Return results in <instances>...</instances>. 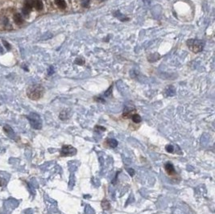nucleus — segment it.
<instances>
[{"instance_id":"obj_1","label":"nucleus","mask_w":215,"mask_h":214,"mask_svg":"<svg viewBox=\"0 0 215 214\" xmlns=\"http://www.w3.org/2000/svg\"><path fill=\"white\" fill-rule=\"evenodd\" d=\"M44 93V88L40 85H33L27 90V95L31 100L37 101L43 97Z\"/></svg>"},{"instance_id":"obj_2","label":"nucleus","mask_w":215,"mask_h":214,"mask_svg":"<svg viewBox=\"0 0 215 214\" xmlns=\"http://www.w3.org/2000/svg\"><path fill=\"white\" fill-rule=\"evenodd\" d=\"M186 44L188 48L194 53H197L202 51V49L204 48V46H205V42L200 39H190L187 40Z\"/></svg>"},{"instance_id":"obj_3","label":"nucleus","mask_w":215,"mask_h":214,"mask_svg":"<svg viewBox=\"0 0 215 214\" xmlns=\"http://www.w3.org/2000/svg\"><path fill=\"white\" fill-rule=\"evenodd\" d=\"M27 118L30 122V124L32 128L36 130L41 129V127H42V120H41L39 114L36 113H31Z\"/></svg>"},{"instance_id":"obj_4","label":"nucleus","mask_w":215,"mask_h":214,"mask_svg":"<svg viewBox=\"0 0 215 214\" xmlns=\"http://www.w3.org/2000/svg\"><path fill=\"white\" fill-rule=\"evenodd\" d=\"M61 156L67 157V156H73L77 154V150L75 147L71 145H64L61 150Z\"/></svg>"},{"instance_id":"obj_5","label":"nucleus","mask_w":215,"mask_h":214,"mask_svg":"<svg viewBox=\"0 0 215 214\" xmlns=\"http://www.w3.org/2000/svg\"><path fill=\"white\" fill-rule=\"evenodd\" d=\"M164 170H165V171H166V173L168 174V176L172 177V178L178 177V174L177 173V171H176L174 167H173V165H172L171 163L168 162L167 163H165Z\"/></svg>"},{"instance_id":"obj_6","label":"nucleus","mask_w":215,"mask_h":214,"mask_svg":"<svg viewBox=\"0 0 215 214\" xmlns=\"http://www.w3.org/2000/svg\"><path fill=\"white\" fill-rule=\"evenodd\" d=\"M105 143V146H109V147H111V148H115L117 146H118V141L115 140L114 138H107L106 140L104 142Z\"/></svg>"},{"instance_id":"obj_7","label":"nucleus","mask_w":215,"mask_h":214,"mask_svg":"<svg viewBox=\"0 0 215 214\" xmlns=\"http://www.w3.org/2000/svg\"><path fill=\"white\" fill-rule=\"evenodd\" d=\"M114 16H115V17H116L118 19H119V20H121V21H127L129 19L127 18V17H126L125 15H123L120 11H115V12H114Z\"/></svg>"},{"instance_id":"obj_8","label":"nucleus","mask_w":215,"mask_h":214,"mask_svg":"<svg viewBox=\"0 0 215 214\" xmlns=\"http://www.w3.org/2000/svg\"><path fill=\"white\" fill-rule=\"evenodd\" d=\"M34 7L38 11H41L44 7V4L41 0H34Z\"/></svg>"},{"instance_id":"obj_9","label":"nucleus","mask_w":215,"mask_h":214,"mask_svg":"<svg viewBox=\"0 0 215 214\" xmlns=\"http://www.w3.org/2000/svg\"><path fill=\"white\" fill-rule=\"evenodd\" d=\"M14 21L16 24L20 25V24H22L23 23V19L22 18V16L19 14H15L14 15Z\"/></svg>"},{"instance_id":"obj_10","label":"nucleus","mask_w":215,"mask_h":214,"mask_svg":"<svg viewBox=\"0 0 215 214\" xmlns=\"http://www.w3.org/2000/svg\"><path fill=\"white\" fill-rule=\"evenodd\" d=\"M131 118L132 121H133V122L136 123V124H138V123H139V122H141V121H142L141 117H140V115L138 114V113L132 114V116Z\"/></svg>"},{"instance_id":"obj_11","label":"nucleus","mask_w":215,"mask_h":214,"mask_svg":"<svg viewBox=\"0 0 215 214\" xmlns=\"http://www.w3.org/2000/svg\"><path fill=\"white\" fill-rule=\"evenodd\" d=\"M3 130H4V132L9 136L11 138H13L12 137V135H14V132H13V130L9 126H5L3 127Z\"/></svg>"},{"instance_id":"obj_12","label":"nucleus","mask_w":215,"mask_h":214,"mask_svg":"<svg viewBox=\"0 0 215 214\" xmlns=\"http://www.w3.org/2000/svg\"><path fill=\"white\" fill-rule=\"evenodd\" d=\"M160 58V56L158 53H154V54H152L151 56H149V57H148V61L150 62H155L156 61H158Z\"/></svg>"},{"instance_id":"obj_13","label":"nucleus","mask_w":215,"mask_h":214,"mask_svg":"<svg viewBox=\"0 0 215 214\" xmlns=\"http://www.w3.org/2000/svg\"><path fill=\"white\" fill-rule=\"evenodd\" d=\"M101 205H102V209L104 210H109L110 209V202L107 200H106V199H104L102 201Z\"/></svg>"},{"instance_id":"obj_14","label":"nucleus","mask_w":215,"mask_h":214,"mask_svg":"<svg viewBox=\"0 0 215 214\" xmlns=\"http://www.w3.org/2000/svg\"><path fill=\"white\" fill-rule=\"evenodd\" d=\"M55 3L61 9H64V8H66V6H67L64 0H55Z\"/></svg>"},{"instance_id":"obj_15","label":"nucleus","mask_w":215,"mask_h":214,"mask_svg":"<svg viewBox=\"0 0 215 214\" xmlns=\"http://www.w3.org/2000/svg\"><path fill=\"white\" fill-rule=\"evenodd\" d=\"M165 93H166L167 96H173V95H175V93H176L175 89H174V88H173L172 86L168 87L166 89V91H165Z\"/></svg>"},{"instance_id":"obj_16","label":"nucleus","mask_w":215,"mask_h":214,"mask_svg":"<svg viewBox=\"0 0 215 214\" xmlns=\"http://www.w3.org/2000/svg\"><path fill=\"white\" fill-rule=\"evenodd\" d=\"M24 6L28 8V9L31 10L32 7H34V0H26Z\"/></svg>"},{"instance_id":"obj_17","label":"nucleus","mask_w":215,"mask_h":214,"mask_svg":"<svg viewBox=\"0 0 215 214\" xmlns=\"http://www.w3.org/2000/svg\"><path fill=\"white\" fill-rule=\"evenodd\" d=\"M60 119L61 120H65V119H67L68 118V114H67V112H66L65 110L62 111L61 113H60Z\"/></svg>"},{"instance_id":"obj_18","label":"nucleus","mask_w":215,"mask_h":214,"mask_svg":"<svg viewBox=\"0 0 215 214\" xmlns=\"http://www.w3.org/2000/svg\"><path fill=\"white\" fill-rule=\"evenodd\" d=\"M165 149H166L167 152H168V153H173L174 152V147H173L172 145H170V144L167 145L166 147H165Z\"/></svg>"},{"instance_id":"obj_19","label":"nucleus","mask_w":215,"mask_h":214,"mask_svg":"<svg viewBox=\"0 0 215 214\" xmlns=\"http://www.w3.org/2000/svg\"><path fill=\"white\" fill-rule=\"evenodd\" d=\"M112 89H113V86L111 85V86H110V88L105 92V96H106V97H109V96H110L111 93H112Z\"/></svg>"},{"instance_id":"obj_20","label":"nucleus","mask_w":215,"mask_h":214,"mask_svg":"<svg viewBox=\"0 0 215 214\" xmlns=\"http://www.w3.org/2000/svg\"><path fill=\"white\" fill-rule=\"evenodd\" d=\"M90 0H81V4L84 7H87L89 4Z\"/></svg>"},{"instance_id":"obj_21","label":"nucleus","mask_w":215,"mask_h":214,"mask_svg":"<svg viewBox=\"0 0 215 214\" xmlns=\"http://www.w3.org/2000/svg\"><path fill=\"white\" fill-rule=\"evenodd\" d=\"M30 11H31V10L28 9V8H27V7H25V6H24V7L23 8V15H28V14L30 13Z\"/></svg>"},{"instance_id":"obj_22","label":"nucleus","mask_w":215,"mask_h":214,"mask_svg":"<svg viewBox=\"0 0 215 214\" xmlns=\"http://www.w3.org/2000/svg\"><path fill=\"white\" fill-rule=\"evenodd\" d=\"M3 43L4 46L6 47V48L7 49V50H10V49H11V45H10V44L8 43L7 41H6V40H3Z\"/></svg>"},{"instance_id":"obj_23","label":"nucleus","mask_w":215,"mask_h":214,"mask_svg":"<svg viewBox=\"0 0 215 214\" xmlns=\"http://www.w3.org/2000/svg\"><path fill=\"white\" fill-rule=\"evenodd\" d=\"M6 179L2 177H0V187H3V186L6 185Z\"/></svg>"},{"instance_id":"obj_24","label":"nucleus","mask_w":215,"mask_h":214,"mask_svg":"<svg viewBox=\"0 0 215 214\" xmlns=\"http://www.w3.org/2000/svg\"><path fill=\"white\" fill-rule=\"evenodd\" d=\"M75 63L77 64H78V65H82L84 64V61L82 60V59H81V58H77L76 61H75Z\"/></svg>"},{"instance_id":"obj_25","label":"nucleus","mask_w":215,"mask_h":214,"mask_svg":"<svg viewBox=\"0 0 215 214\" xmlns=\"http://www.w3.org/2000/svg\"><path fill=\"white\" fill-rule=\"evenodd\" d=\"M53 72H54V68L53 66H51L50 68L48 69V75H52Z\"/></svg>"},{"instance_id":"obj_26","label":"nucleus","mask_w":215,"mask_h":214,"mask_svg":"<svg viewBox=\"0 0 215 214\" xmlns=\"http://www.w3.org/2000/svg\"><path fill=\"white\" fill-rule=\"evenodd\" d=\"M127 171L129 172V174H130L131 176H133L135 175V171H134V169H132V168H128V169H127Z\"/></svg>"},{"instance_id":"obj_27","label":"nucleus","mask_w":215,"mask_h":214,"mask_svg":"<svg viewBox=\"0 0 215 214\" xmlns=\"http://www.w3.org/2000/svg\"><path fill=\"white\" fill-rule=\"evenodd\" d=\"M102 130V131H105L106 130V128H104V127H102V126H95V130Z\"/></svg>"},{"instance_id":"obj_28","label":"nucleus","mask_w":215,"mask_h":214,"mask_svg":"<svg viewBox=\"0 0 215 214\" xmlns=\"http://www.w3.org/2000/svg\"><path fill=\"white\" fill-rule=\"evenodd\" d=\"M143 1H144V3H146V4H149L150 2H151V0H143Z\"/></svg>"},{"instance_id":"obj_29","label":"nucleus","mask_w":215,"mask_h":214,"mask_svg":"<svg viewBox=\"0 0 215 214\" xmlns=\"http://www.w3.org/2000/svg\"><path fill=\"white\" fill-rule=\"evenodd\" d=\"M0 52L1 53H3V48H2V46L0 45Z\"/></svg>"},{"instance_id":"obj_30","label":"nucleus","mask_w":215,"mask_h":214,"mask_svg":"<svg viewBox=\"0 0 215 214\" xmlns=\"http://www.w3.org/2000/svg\"><path fill=\"white\" fill-rule=\"evenodd\" d=\"M100 1H104V0H100Z\"/></svg>"}]
</instances>
